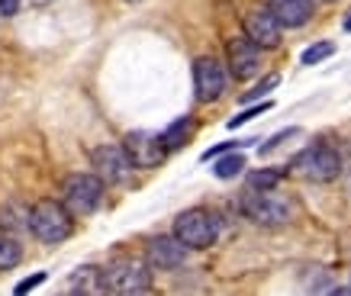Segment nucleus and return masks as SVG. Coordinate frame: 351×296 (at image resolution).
<instances>
[{"label": "nucleus", "instance_id": "nucleus-7", "mask_svg": "<svg viewBox=\"0 0 351 296\" xmlns=\"http://www.w3.org/2000/svg\"><path fill=\"white\" fill-rule=\"evenodd\" d=\"M90 164L107 184H123L132 174V158H129L126 145H97L90 151Z\"/></svg>", "mask_w": 351, "mask_h": 296}, {"label": "nucleus", "instance_id": "nucleus-2", "mask_svg": "<svg viewBox=\"0 0 351 296\" xmlns=\"http://www.w3.org/2000/svg\"><path fill=\"white\" fill-rule=\"evenodd\" d=\"M174 235L181 238L187 248H210L216 242V235H219V219H216L210 210H187L181 212L178 219H174Z\"/></svg>", "mask_w": 351, "mask_h": 296}, {"label": "nucleus", "instance_id": "nucleus-15", "mask_svg": "<svg viewBox=\"0 0 351 296\" xmlns=\"http://www.w3.org/2000/svg\"><path fill=\"white\" fill-rule=\"evenodd\" d=\"M191 136H193V119L191 116H181V119H174V123L161 132V142H165V145H168V151H171V148H181Z\"/></svg>", "mask_w": 351, "mask_h": 296}, {"label": "nucleus", "instance_id": "nucleus-6", "mask_svg": "<svg viewBox=\"0 0 351 296\" xmlns=\"http://www.w3.org/2000/svg\"><path fill=\"white\" fill-rule=\"evenodd\" d=\"M242 212L258 225H284L293 216V206H290V200L277 197V193L261 190V193H245Z\"/></svg>", "mask_w": 351, "mask_h": 296}, {"label": "nucleus", "instance_id": "nucleus-22", "mask_svg": "<svg viewBox=\"0 0 351 296\" xmlns=\"http://www.w3.org/2000/svg\"><path fill=\"white\" fill-rule=\"evenodd\" d=\"M274 87H277V74H274V77H267V81H261V84H258L255 90H248V94H245L242 100H258L261 94H267V90H274Z\"/></svg>", "mask_w": 351, "mask_h": 296}, {"label": "nucleus", "instance_id": "nucleus-8", "mask_svg": "<svg viewBox=\"0 0 351 296\" xmlns=\"http://www.w3.org/2000/svg\"><path fill=\"white\" fill-rule=\"evenodd\" d=\"M123 145H126L129 158H132L136 168H158L161 161H165V151H168L161 136H152V132H129Z\"/></svg>", "mask_w": 351, "mask_h": 296}, {"label": "nucleus", "instance_id": "nucleus-11", "mask_svg": "<svg viewBox=\"0 0 351 296\" xmlns=\"http://www.w3.org/2000/svg\"><path fill=\"white\" fill-rule=\"evenodd\" d=\"M280 20L274 16V10L267 7V10H252L248 16H245V36L252 39V42H258L261 49H274V45H280Z\"/></svg>", "mask_w": 351, "mask_h": 296}, {"label": "nucleus", "instance_id": "nucleus-18", "mask_svg": "<svg viewBox=\"0 0 351 296\" xmlns=\"http://www.w3.org/2000/svg\"><path fill=\"white\" fill-rule=\"evenodd\" d=\"M20 245L13 242V238H0V271H10V267L20 264Z\"/></svg>", "mask_w": 351, "mask_h": 296}, {"label": "nucleus", "instance_id": "nucleus-24", "mask_svg": "<svg viewBox=\"0 0 351 296\" xmlns=\"http://www.w3.org/2000/svg\"><path fill=\"white\" fill-rule=\"evenodd\" d=\"M345 29H348V32H351V13H348V20H345Z\"/></svg>", "mask_w": 351, "mask_h": 296}, {"label": "nucleus", "instance_id": "nucleus-19", "mask_svg": "<svg viewBox=\"0 0 351 296\" xmlns=\"http://www.w3.org/2000/svg\"><path fill=\"white\" fill-rule=\"evenodd\" d=\"M329 55H335V42H316V45H309L306 52H303V64L326 62Z\"/></svg>", "mask_w": 351, "mask_h": 296}, {"label": "nucleus", "instance_id": "nucleus-23", "mask_svg": "<svg viewBox=\"0 0 351 296\" xmlns=\"http://www.w3.org/2000/svg\"><path fill=\"white\" fill-rule=\"evenodd\" d=\"M20 10V0H0V16H13Z\"/></svg>", "mask_w": 351, "mask_h": 296}, {"label": "nucleus", "instance_id": "nucleus-3", "mask_svg": "<svg viewBox=\"0 0 351 296\" xmlns=\"http://www.w3.org/2000/svg\"><path fill=\"white\" fill-rule=\"evenodd\" d=\"M104 280H107V290L113 293H145L152 286V274L149 267L136 261V258H117V261H110L104 267Z\"/></svg>", "mask_w": 351, "mask_h": 296}, {"label": "nucleus", "instance_id": "nucleus-12", "mask_svg": "<svg viewBox=\"0 0 351 296\" xmlns=\"http://www.w3.org/2000/svg\"><path fill=\"white\" fill-rule=\"evenodd\" d=\"M145 258H149L152 267H158V271H171V267L184 264V258H187V245H184L178 235H158V238H152L149 242Z\"/></svg>", "mask_w": 351, "mask_h": 296}, {"label": "nucleus", "instance_id": "nucleus-21", "mask_svg": "<svg viewBox=\"0 0 351 296\" xmlns=\"http://www.w3.org/2000/svg\"><path fill=\"white\" fill-rule=\"evenodd\" d=\"M39 284H45V274L39 271L36 277H26V280H20V284L13 286V293H29V290H36Z\"/></svg>", "mask_w": 351, "mask_h": 296}, {"label": "nucleus", "instance_id": "nucleus-10", "mask_svg": "<svg viewBox=\"0 0 351 296\" xmlns=\"http://www.w3.org/2000/svg\"><path fill=\"white\" fill-rule=\"evenodd\" d=\"M193 87L203 103H210L226 90V71L216 58H197L193 62Z\"/></svg>", "mask_w": 351, "mask_h": 296}, {"label": "nucleus", "instance_id": "nucleus-16", "mask_svg": "<svg viewBox=\"0 0 351 296\" xmlns=\"http://www.w3.org/2000/svg\"><path fill=\"white\" fill-rule=\"evenodd\" d=\"M280 168H261V171H252L248 174V187L252 190H274L277 184H280Z\"/></svg>", "mask_w": 351, "mask_h": 296}, {"label": "nucleus", "instance_id": "nucleus-4", "mask_svg": "<svg viewBox=\"0 0 351 296\" xmlns=\"http://www.w3.org/2000/svg\"><path fill=\"white\" fill-rule=\"evenodd\" d=\"M293 171L300 177L306 180H316V184H326V180H335L341 171V158L339 151L329 145H313L306 151H300L293 158Z\"/></svg>", "mask_w": 351, "mask_h": 296}, {"label": "nucleus", "instance_id": "nucleus-5", "mask_svg": "<svg viewBox=\"0 0 351 296\" xmlns=\"http://www.w3.org/2000/svg\"><path fill=\"white\" fill-rule=\"evenodd\" d=\"M104 184L107 180L100 174H75V177H68V184H64V206L75 216L94 212L100 206V200H104Z\"/></svg>", "mask_w": 351, "mask_h": 296}, {"label": "nucleus", "instance_id": "nucleus-14", "mask_svg": "<svg viewBox=\"0 0 351 296\" xmlns=\"http://www.w3.org/2000/svg\"><path fill=\"white\" fill-rule=\"evenodd\" d=\"M71 290H77V293H104L107 290L104 271H97V267H77L75 277H71Z\"/></svg>", "mask_w": 351, "mask_h": 296}, {"label": "nucleus", "instance_id": "nucleus-20", "mask_svg": "<svg viewBox=\"0 0 351 296\" xmlns=\"http://www.w3.org/2000/svg\"><path fill=\"white\" fill-rule=\"evenodd\" d=\"M271 110V100L267 103H255L252 110H245V113H239V116H232L229 119V129H239L242 123H248V119H255V116H261V113H267Z\"/></svg>", "mask_w": 351, "mask_h": 296}, {"label": "nucleus", "instance_id": "nucleus-17", "mask_svg": "<svg viewBox=\"0 0 351 296\" xmlns=\"http://www.w3.org/2000/svg\"><path fill=\"white\" fill-rule=\"evenodd\" d=\"M239 171H245V155H242V151H229L226 158L216 161L213 174H216L219 180H229V177H235Z\"/></svg>", "mask_w": 351, "mask_h": 296}, {"label": "nucleus", "instance_id": "nucleus-13", "mask_svg": "<svg viewBox=\"0 0 351 296\" xmlns=\"http://www.w3.org/2000/svg\"><path fill=\"white\" fill-rule=\"evenodd\" d=\"M271 10L287 29H300L313 20V0H271Z\"/></svg>", "mask_w": 351, "mask_h": 296}, {"label": "nucleus", "instance_id": "nucleus-1", "mask_svg": "<svg viewBox=\"0 0 351 296\" xmlns=\"http://www.w3.org/2000/svg\"><path fill=\"white\" fill-rule=\"evenodd\" d=\"M29 229L39 242L58 245L71 235V212H68V206H62V203L43 200L29 210Z\"/></svg>", "mask_w": 351, "mask_h": 296}, {"label": "nucleus", "instance_id": "nucleus-9", "mask_svg": "<svg viewBox=\"0 0 351 296\" xmlns=\"http://www.w3.org/2000/svg\"><path fill=\"white\" fill-rule=\"evenodd\" d=\"M229 68L235 81H248L261 71V45L252 42L248 36H239L229 42Z\"/></svg>", "mask_w": 351, "mask_h": 296}]
</instances>
